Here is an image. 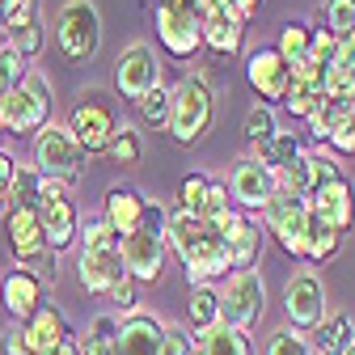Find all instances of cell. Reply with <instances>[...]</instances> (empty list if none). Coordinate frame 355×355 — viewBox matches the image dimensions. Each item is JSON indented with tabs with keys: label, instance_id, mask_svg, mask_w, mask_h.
I'll list each match as a JSON object with an SVG mask.
<instances>
[{
	"label": "cell",
	"instance_id": "2e32d148",
	"mask_svg": "<svg viewBox=\"0 0 355 355\" xmlns=\"http://www.w3.org/2000/svg\"><path fill=\"white\" fill-rule=\"evenodd\" d=\"M245 76H250V85H254V94L262 98V106H271V102H284L288 85H292L288 60H284L275 47H258V51L245 60Z\"/></svg>",
	"mask_w": 355,
	"mask_h": 355
},
{
	"label": "cell",
	"instance_id": "7bdbcfd3",
	"mask_svg": "<svg viewBox=\"0 0 355 355\" xmlns=\"http://www.w3.org/2000/svg\"><path fill=\"white\" fill-rule=\"evenodd\" d=\"M207 187H211V178H203V173H191V178H182V187H178V211H195V216H199Z\"/></svg>",
	"mask_w": 355,
	"mask_h": 355
},
{
	"label": "cell",
	"instance_id": "4dcf8cb0",
	"mask_svg": "<svg viewBox=\"0 0 355 355\" xmlns=\"http://www.w3.org/2000/svg\"><path fill=\"white\" fill-rule=\"evenodd\" d=\"M106 157H110L114 165H140V157H144V140H140V131L123 123V127L114 131V140L106 144Z\"/></svg>",
	"mask_w": 355,
	"mask_h": 355
},
{
	"label": "cell",
	"instance_id": "836d02e7",
	"mask_svg": "<svg viewBox=\"0 0 355 355\" xmlns=\"http://www.w3.org/2000/svg\"><path fill=\"white\" fill-rule=\"evenodd\" d=\"M80 250H119V233L106 225L102 216H89V220H80Z\"/></svg>",
	"mask_w": 355,
	"mask_h": 355
},
{
	"label": "cell",
	"instance_id": "d590c367",
	"mask_svg": "<svg viewBox=\"0 0 355 355\" xmlns=\"http://www.w3.org/2000/svg\"><path fill=\"white\" fill-rule=\"evenodd\" d=\"M309 38H313V26H309V21H288V26L279 30L275 51H279L284 60H296V55L309 51Z\"/></svg>",
	"mask_w": 355,
	"mask_h": 355
},
{
	"label": "cell",
	"instance_id": "277c9868",
	"mask_svg": "<svg viewBox=\"0 0 355 355\" xmlns=\"http://www.w3.org/2000/svg\"><path fill=\"white\" fill-rule=\"evenodd\" d=\"M55 42L72 64H85V60L98 55V47H102V13H98L94 0H64V9L55 17Z\"/></svg>",
	"mask_w": 355,
	"mask_h": 355
},
{
	"label": "cell",
	"instance_id": "f1b7e54d",
	"mask_svg": "<svg viewBox=\"0 0 355 355\" xmlns=\"http://www.w3.org/2000/svg\"><path fill=\"white\" fill-rule=\"evenodd\" d=\"M326 127H330V136H326V144L334 148V153H355V102H347V106H330L326 102Z\"/></svg>",
	"mask_w": 355,
	"mask_h": 355
},
{
	"label": "cell",
	"instance_id": "83f0119b",
	"mask_svg": "<svg viewBox=\"0 0 355 355\" xmlns=\"http://www.w3.org/2000/svg\"><path fill=\"white\" fill-rule=\"evenodd\" d=\"M220 322V292L211 288V284H199V288H191V334L195 338H203L211 326Z\"/></svg>",
	"mask_w": 355,
	"mask_h": 355
},
{
	"label": "cell",
	"instance_id": "9f6ffc18",
	"mask_svg": "<svg viewBox=\"0 0 355 355\" xmlns=\"http://www.w3.org/2000/svg\"><path fill=\"white\" fill-rule=\"evenodd\" d=\"M51 355H80V351H76V338H68V343H64V347H55Z\"/></svg>",
	"mask_w": 355,
	"mask_h": 355
},
{
	"label": "cell",
	"instance_id": "603a6c76",
	"mask_svg": "<svg viewBox=\"0 0 355 355\" xmlns=\"http://www.w3.org/2000/svg\"><path fill=\"white\" fill-rule=\"evenodd\" d=\"M199 30H203V47H211L216 55H237L245 42V26L229 9H211L207 17H199Z\"/></svg>",
	"mask_w": 355,
	"mask_h": 355
},
{
	"label": "cell",
	"instance_id": "5b68a950",
	"mask_svg": "<svg viewBox=\"0 0 355 355\" xmlns=\"http://www.w3.org/2000/svg\"><path fill=\"white\" fill-rule=\"evenodd\" d=\"M38 225H42V233H47L51 254H64L68 245H76L80 216H76V203L68 195V182L38 178Z\"/></svg>",
	"mask_w": 355,
	"mask_h": 355
},
{
	"label": "cell",
	"instance_id": "f5cc1de1",
	"mask_svg": "<svg viewBox=\"0 0 355 355\" xmlns=\"http://www.w3.org/2000/svg\"><path fill=\"white\" fill-rule=\"evenodd\" d=\"M304 123H309V136L326 144V136H330V127H326V102H318L313 110H309V119H304Z\"/></svg>",
	"mask_w": 355,
	"mask_h": 355
},
{
	"label": "cell",
	"instance_id": "f6af8a7d",
	"mask_svg": "<svg viewBox=\"0 0 355 355\" xmlns=\"http://www.w3.org/2000/svg\"><path fill=\"white\" fill-rule=\"evenodd\" d=\"M195 334L187 330V326H165V334H161V355H195Z\"/></svg>",
	"mask_w": 355,
	"mask_h": 355
},
{
	"label": "cell",
	"instance_id": "4316f807",
	"mask_svg": "<svg viewBox=\"0 0 355 355\" xmlns=\"http://www.w3.org/2000/svg\"><path fill=\"white\" fill-rule=\"evenodd\" d=\"M199 347H195V355H254V343H250V334L245 330H233V326H225V322H216L203 338H195Z\"/></svg>",
	"mask_w": 355,
	"mask_h": 355
},
{
	"label": "cell",
	"instance_id": "e575fe53",
	"mask_svg": "<svg viewBox=\"0 0 355 355\" xmlns=\"http://www.w3.org/2000/svg\"><path fill=\"white\" fill-rule=\"evenodd\" d=\"M275 131H279V123H275V110H271V106H262V102H258V106L245 114V123H241V136H245L250 144L271 140Z\"/></svg>",
	"mask_w": 355,
	"mask_h": 355
},
{
	"label": "cell",
	"instance_id": "ba28073f",
	"mask_svg": "<svg viewBox=\"0 0 355 355\" xmlns=\"http://www.w3.org/2000/svg\"><path fill=\"white\" fill-rule=\"evenodd\" d=\"M266 309V284L258 271H233L220 288V322L233 326V330H245L262 318Z\"/></svg>",
	"mask_w": 355,
	"mask_h": 355
},
{
	"label": "cell",
	"instance_id": "b9f144b4",
	"mask_svg": "<svg viewBox=\"0 0 355 355\" xmlns=\"http://www.w3.org/2000/svg\"><path fill=\"white\" fill-rule=\"evenodd\" d=\"M21 76H26V60L13 55L9 47H0V102H9V94L21 85Z\"/></svg>",
	"mask_w": 355,
	"mask_h": 355
},
{
	"label": "cell",
	"instance_id": "91938a15",
	"mask_svg": "<svg viewBox=\"0 0 355 355\" xmlns=\"http://www.w3.org/2000/svg\"><path fill=\"white\" fill-rule=\"evenodd\" d=\"M5 5H9V0H0V9H5Z\"/></svg>",
	"mask_w": 355,
	"mask_h": 355
},
{
	"label": "cell",
	"instance_id": "6da1fadb",
	"mask_svg": "<svg viewBox=\"0 0 355 355\" xmlns=\"http://www.w3.org/2000/svg\"><path fill=\"white\" fill-rule=\"evenodd\" d=\"M165 245L182 258L187 266V284H211L225 271H233V258H229V241H225V229L207 225L203 216L195 211H169L165 220Z\"/></svg>",
	"mask_w": 355,
	"mask_h": 355
},
{
	"label": "cell",
	"instance_id": "f907efd6",
	"mask_svg": "<svg viewBox=\"0 0 355 355\" xmlns=\"http://www.w3.org/2000/svg\"><path fill=\"white\" fill-rule=\"evenodd\" d=\"M76 351H80V355H114V343H110V338H98V334H89V330H85V334L76 338Z\"/></svg>",
	"mask_w": 355,
	"mask_h": 355
},
{
	"label": "cell",
	"instance_id": "484cf974",
	"mask_svg": "<svg viewBox=\"0 0 355 355\" xmlns=\"http://www.w3.org/2000/svg\"><path fill=\"white\" fill-rule=\"evenodd\" d=\"M313 338H309V347H313V355H343L351 343H355V326L347 313H334V318H322L318 330H309Z\"/></svg>",
	"mask_w": 355,
	"mask_h": 355
},
{
	"label": "cell",
	"instance_id": "30bf717a",
	"mask_svg": "<svg viewBox=\"0 0 355 355\" xmlns=\"http://www.w3.org/2000/svg\"><path fill=\"white\" fill-rule=\"evenodd\" d=\"M157 38L173 60H191L203 47V30H199V13L191 5H173L161 0L157 5Z\"/></svg>",
	"mask_w": 355,
	"mask_h": 355
},
{
	"label": "cell",
	"instance_id": "f35d334b",
	"mask_svg": "<svg viewBox=\"0 0 355 355\" xmlns=\"http://www.w3.org/2000/svg\"><path fill=\"white\" fill-rule=\"evenodd\" d=\"M136 106H140V119H144V123L165 127V123H169V89H165V85H153Z\"/></svg>",
	"mask_w": 355,
	"mask_h": 355
},
{
	"label": "cell",
	"instance_id": "680465c9",
	"mask_svg": "<svg viewBox=\"0 0 355 355\" xmlns=\"http://www.w3.org/2000/svg\"><path fill=\"white\" fill-rule=\"evenodd\" d=\"M343 355H355V343H351V347H347V351H343Z\"/></svg>",
	"mask_w": 355,
	"mask_h": 355
},
{
	"label": "cell",
	"instance_id": "db71d44e",
	"mask_svg": "<svg viewBox=\"0 0 355 355\" xmlns=\"http://www.w3.org/2000/svg\"><path fill=\"white\" fill-rule=\"evenodd\" d=\"M225 9H229V13H233L241 26H245V21H250L258 9H262V0H225Z\"/></svg>",
	"mask_w": 355,
	"mask_h": 355
},
{
	"label": "cell",
	"instance_id": "9c48e42d",
	"mask_svg": "<svg viewBox=\"0 0 355 355\" xmlns=\"http://www.w3.org/2000/svg\"><path fill=\"white\" fill-rule=\"evenodd\" d=\"M262 220H266V233H275V241H279L292 258H304V237H309V199L288 195V191H275V195H271V203L262 207Z\"/></svg>",
	"mask_w": 355,
	"mask_h": 355
},
{
	"label": "cell",
	"instance_id": "7402d4cb",
	"mask_svg": "<svg viewBox=\"0 0 355 355\" xmlns=\"http://www.w3.org/2000/svg\"><path fill=\"white\" fill-rule=\"evenodd\" d=\"M0 304H5L17 322H26L34 309L42 304V279H38L34 271H21V266H13V271L0 279Z\"/></svg>",
	"mask_w": 355,
	"mask_h": 355
},
{
	"label": "cell",
	"instance_id": "681fc988",
	"mask_svg": "<svg viewBox=\"0 0 355 355\" xmlns=\"http://www.w3.org/2000/svg\"><path fill=\"white\" fill-rule=\"evenodd\" d=\"M136 288H140L136 279H131V275H123V279H119V284H114V288H110L106 296H110V300H114L119 309H136Z\"/></svg>",
	"mask_w": 355,
	"mask_h": 355
},
{
	"label": "cell",
	"instance_id": "f546056e",
	"mask_svg": "<svg viewBox=\"0 0 355 355\" xmlns=\"http://www.w3.org/2000/svg\"><path fill=\"white\" fill-rule=\"evenodd\" d=\"M338 245H343V233H334V229H326L322 220L309 211V237H304V258L309 262H330L334 254H338Z\"/></svg>",
	"mask_w": 355,
	"mask_h": 355
},
{
	"label": "cell",
	"instance_id": "7dc6e473",
	"mask_svg": "<svg viewBox=\"0 0 355 355\" xmlns=\"http://www.w3.org/2000/svg\"><path fill=\"white\" fill-rule=\"evenodd\" d=\"M334 47H338V34H330V30H313V38H309V55H318L322 64L334 60Z\"/></svg>",
	"mask_w": 355,
	"mask_h": 355
},
{
	"label": "cell",
	"instance_id": "11a10c76",
	"mask_svg": "<svg viewBox=\"0 0 355 355\" xmlns=\"http://www.w3.org/2000/svg\"><path fill=\"white\" fill-rule=\"evenodd\" d=\"M5 351H9V355H34L30 343H26V334H21V326H13V330L5 334Z\"/></svg>",
	"mask_w": 355,
	"mask_h": 355
},
{
	"label": "cell",
	"instance_id": "8d00e7d4",
	"mask_svg": "<svg viewBox=\"0 0 355 355\" xmlns=\"http://www.w3.org/2000/svg\"><path fill=\"white\" fill-rule=\"evenodd\" d=\"M322 102H330V106H347V102H355V72H338V68H330V72H326V85H322Z\"/></svg>",
	"mask_w": 355,
	"mask_h": 355
},
{
	"label": "cell",
	"instance_id": "ffe728a7",
	"mask_svg": "<svg viewBox=\"0 0 355 355\" xmlns=\"http://www.w3.org/2000/svg\"><path fill=\"white\" fill-rule=\"evenodd\" d=\"M161 334H165V322H157L153 313H127L119 318L114 355H161Z\"/></svg>",
	"mask_w": 355,
	"mask_h": 355
},
{
	"label": "cell",
	"instance_id": "5bb4252c",
	"mask_svg": "<svg viewBox=\"0 0 355 355\" xmlns=\"http://www.w3.org/2000/svg\"><path fill=\"white\" fill-rule=\"evenodd\" d=\"M229 199L237 203V207H245V211H262L266 203H271V195L279 191V182H275V173H266L258 161H250V157H241L237 165H233V173H229Z\"/></svg>",
	"mask_w": 355,
	"mask_h": 355
},
{
	"label": "cell",
	"instance_id": "44dd1931",
	"mask_svg": "<svg viewBox=\"0 0 355 355\" xmlns=\"http://www.w3.org/2000/svg\"><path fill=\"white\" fill-rule=\"evenodd\" d=\"M123 275L127 271H123V254L119 250H80V258H76V279H80L85 292L106 296Z\"/></svg>",
	"mask_w": 355,
	"mask_h": 355
},
{
	"label": "cell",
	"instance_id": "d6a6232c",
	"mask_svg": "<svg viewBox=\"0 0 355 355\" xmlns=\"http://www.w3.org/2000/svg\"><path fill=\"white\" fill-rule=\"evenodd\" d=\"M5 47H9L13 55H21V60H34L42 47H47V30H42V21H30V26H21V30H9V34H5Z\"/></svg>",
	"mask_w": 355,
	"mask_h": 355
},
{
	"label": "cell",
	"instance_id": "ac0fdd59",
	"mask_svg": "<svg viewBox=\"0 0 355 355\" xmlns=\"http://www.w3.org/2000/svg\"><path fill=\"white\" fill-rule=\"evenodd\" d=\"M144 211H148V199L136 191V187H110L106 191V199H102V220L119 233V241L127 237V233H136V229H144Z\"/></svg>",
	"mask_w": 355,
	"mask_h": 355
},
{
	"label": "cell",
	"instance_id": "bcb514c9",
	"mask_svg": "<svg viewBox=\"0 0 355 355\" xmlns=\"http://www.w3.org/2000/svg\"><path fill=\"white\" fill-rule=\"evenodd\" d=\"M322 98L318 94H309L304 85H288V94H284V106H288V114H296V119H309V110H313Z\"/></svg>",
	"mask_w": 355,
	"mask_h": 355
},
{
	"label": "cell",
	"instance_id": "7c38bea8",
	"mask_svg": "<svg viewBox=\"0 0 355 355\" xmlns=\"http://www.w3.org/2000/svg\"><path fill=\"white\" fill-rule=\"evenodd\" d=\"M284 309H288V322L292 330L309 334L318 330V322L326 318V288L318 279V271H296L284 288Z\"/></svg>",
	"mask_w": 355,
	"mask_h": 355
},
{
	"label": "cell",
	"instance_id": "3957f363",
	"mask_svg": "<svg viewBox=\"0 0 355 355\" xmlns=\"http://www.w3.org/2000/svg\"><path fill=\"white\" fill-rule=\"evenodd\" d=\"M68 131H72V140L80 144L85 157L106 153V144L114 140V131H119L114 98L106 94V89H80L72 110H68Z\"/></svg>",
	"mask_w": 355,
	"mask_h": 355
},
{
	"label": "cell",
	"instance_id": "e0dca14e",
	"mask_svg": "<svg viewBox=\"0 0 355 355\" xmlns=\"http://www.w3.org/2000/svg\"><path fill=\"white\" fill-rule=\"evenodd\" d=\"M309 211H313L326 229L347 233L355 225V191H351V182L347 178H334V182L318 187L313 195H309Z\"/></svg>",
	"mask_w": 355,
	"mask_h": 355
},
{
	"label": "cell",
	"instance_id": "7a4b0ae2",
	"mask_svg": "<svg viewBox=\"0 0 355 355\" xmlns=\"http://www.w3.org/2000/svg\"><path fill=\"white\" fill-rule=\"evenodd\" d=\"M216 123V94L203 76H182L169 89V136L178 144H199Z\"/></svg>",
	"mask_w": 355,
	"mask_h": 355
},
{
	"label": "cell",
	"instance_id": "c3c4849f",
	"mask_svg": "<svg viewBox=\"0 0 355 355\" xmlns=\"http://www.w3.org/2000/svg\"><path fill=\"white\" fill-rule=\"evenodd\" d=\"M330 68H338V72H355V34H343V38H338Z\"/></svg>",
	"mask_w": 355,
	"mask_h": 355
},
{
	"label": "cell",
	"instance_id": "74e56055",
	"mask_svg": "<svg viewBox=\"0 0 355 355\" xmlns=\"http://www.w3.org/2000/svg\"><path fill=\"white\" fill-rule=\"evenodd\" d=\"M322 17H326V30L330 34H355V0H326L322 5Z\"/></svg>",
	"mask_w": 355,
	"mask_h": 355
},
{
	"label": "cell",
	"instance_id": "ab89813d",
	"mask_svg": "<svg viewBox=\"0 0 355 355\" xmlns=\"http://www.w3.org/2000/svg\"><path fill=\"white\" fill-rule=\"evenodd\" d=\"M266 355H313V347H309V334L284 326L271 334V343H266Z\"/></svg>",
	"mask_w": 355,
	"mask_h": 355
},
{
	"label": "cell",
	"instance_id": "4fadbf2b",
	"mask_svg": "<svg viewBox=\"0 0 355 355\" xmlns=\"http://www.w3.org/2000/svg\"><path fill=\"white\" fill-rule=\"evenodd\" d=\"M165 233H153V229H136L119 241V254H123V271L136 279V284H157L161 279V266H165Z\"/></svg>",
	"mask_w": 355,
	"mask_h": 355
},
{
	"label": "cell",
	"instance_id": "d6986e66",
	"mask_svg": "<svg viewBox=\"0 0 355 355\" xmlns=\"http://www.w3.org/2000/svg\"><path fill=\"white\" fill-rule=\"evenodd\" d=\"M21 334H26V343H30V351H34V355H51L55 347H64V343L72 338L68 318L60 313L55 304H47V300H42L34 313L21 322Z\"/></svg>",
	"mask_w": 355,
	"mask_h": 355
},
{
	"label": "cell",
	"instance_id": "60d3db41",
	"mask_svg": "<svg viewBox=\"0 0 355 355\" xmlns=\"http://www.w3.org/2000/svg\"><path fill=\"white\" fill-rule=\"evenodd\" d=\"M9 207H38V173L34 169H17V178H13V191H9V199H5Z\"/></svg>",
	"mask_w": 355,
	"mask_h": 355
},
{
	"label": "cell",
	"instance_id": "6f0895ef",
	"mask_svg": "<svg viewBox=\"0 0 355 355\" xmlns=\"http://www.w3.org/2000/svg\"><path fill=\"white\" fill-rule=\"evenodd\" d=\"M173 5H191V9H195V0H173Z\"/></svg>",
	"mask_w": 355,
	"mask_h": 355
},
{
	"label": "cell",
	"instance_id": "52a82bcc",
	"mask_svg": "<svg viewBox=\"0 0 355 355\" xmlns=\"http://www.w3.org/2000/svg\"><path fill=\"white\" fill-rule=\"evenodd\" d=\"M47 123H51V85H47V76L26 72L21 85L9 94L5 127H0V131H13V136H38Z\"/></svg>",
	"mask_w": 355,
	"mask_h": 355
},
{
	"label": "cell",
	"instance_id": "1f68e13d",
	"mask_svg": "<svg viewBox=\"0 0 355 355\" xmlns=\"http://www.w3.org/2000/svg\"><path fill=\"white\" fill-rule=\"evenodd\" d=\"M199 216L207 220V225H216V229H229V225H233V216H237V211H233V199H229V191L220 187V182H211V187H207Z\"/></svg>",
	"mask_w": 355,
	"mask_h": 355
},
{
	"label": "cell",
	"instance_id": "d4e9b609",
	"mask_svg": "<svg viewBox=\"0 0 355 355\" xmlns=\"http://www.w3.org/2000/svg\"><path fill=\"white\" fill-rule=\"evenodd\" d=\"M225 241H229V258L237 271H254V262L262 254V229L245 216H233V225L225 229Z\"/></svg>",
	"mask_w": 355,
	"mask_h": 355
},
{
	"label": "cell",
	"instance_id": "8fae6325",
	"mask_svg": "<svg viewBox=\"0 0 355 355\" xmlns=\"http://www.w3.org/2000/svg\"><path fill=\"white\" fill-rule=\"evenodd\" d=\"M153 85H161L157 51L148 47V42H131V47H123L119 60H114V89L127 102H140Z\"/></svg>",
	"mask_w": 355,
	"mask_h": 355
},
{
	"label": "cell",
	"instance_id": "8992f818",
	"mask_svg": "<svg viewBox=\"0 0 355 355\" xmlns=\"http://www.w3.org/2000/svg\"><path fill=\"white\" fill-rule=\"evenodd\" d=\"M85 169V153L80 144L72 140V131L60 127V123H47L34 136V173L38 178H55V182H76Z\"/></svg>",
	"mask_w": 355,
	"mask_h": 355
},
{
	"label": "cell",
	"instance_id": "9a60e30c",
	"mask_svg": "<svg viewBox=\"0 0 355 355\" xmlns=\"http://www.w3.org/2000/svg\"><path fill=\"white\" fill-rule=\"evenodd\" d=\"M334 178H343V169H338V161L322 148V153H304L296 165H288L275 182H279V191H288V195H300V199H309L318 187H326V182H334Z\"/></svg>",
	"mask_w": 355,
	"mask_h": 355
},
{
	"label": "cell",
	"instance_id": "ee69618b",
	"mask_svg": "<svg viewBox=\"0 0 355 355\" xmlns=\"http://www.w3.org/2000/svg\"><path fill=\"white\" fill-rule=\"evenodd\" d=\"M0 21H5V34L38 21V0H9V5L0 9Z\"/></svg>",
	"mask_w": 355,
	"mask_h": 355
},
{
	"label": "cell",
	"instance_id": "816d5d0a",
	"mask_svg": "<svg viewBox=\"0 0 355 355\" xmlns=\"http://www.w3.org/2000/svg\"><path fill=\"white\" fill-rule=\"evenodd\" d=\"M17 161L5 153V148H0V199H9V191H13V178H17Z\"/></svg>",
	"mask_w": 355,
	"mask_h": 355
},
{
	"label": "cell",
	"instance_id": "cb8c5ba5",
	"mask_svg": "<svg viewBox=\"0 0 355 355\" xmlns=\"http://www.w3.org/2000/svg\"><path fill=\"white\" fill-rule=\"evenodd\" d=\"M304 157V148H300V140L292 136V131H275L271 140H262V144H250V161H258L266 173H284L288 165H296Z\"/></svg>",
	"mask_w": 355,
	"mask_h": 355
},
{
	"label": "cell",
	"instance_id": "94428289",
	"mask_svg": "<svg viewBox=\"0 0 355 355\" xmlns=\"http://www.w3.org/2000/svg\"><path fill=\"white\" fill-rule=\"evenodd\" d=\"M0 207H5V199H0Z\"/></svg>",
	"mask_w": 355,
	"mask_h": 355
}]
</instances>
